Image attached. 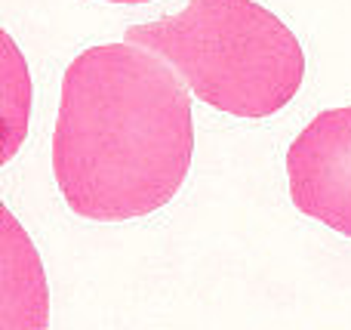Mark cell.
<instances>
[{
    "label": "cell",
    "instance_id": "1",
    "mask_svg": "<svg viewBox=\"0 0 351 330\" xmlns=\"http://www.w3.org/2000/svg\"><path fill=\"white\" fill-rule=\"evenodd\" d=\"M194 154L191 86L133 40L84 49L62 78L53 173L84 220L123 222L173 201Z\"/></svg>",
    "mask_w": 351,
    "mask_h": 330
},
{
    "label": "cell",
    "instance_id": "2",
    "mask_svg": "<svg viewBox=\"0 0 351 330\" xmlns=\"http://www.w3.org/2000/svg\"><path fill=\"white\" fill-rule=\"evenodd\" d=\"M123 37L164 56L200 102L234 117L278 115L305 78L296 34L256 0H188L179 16Z\"/></svg>",
    "mask_w": 351,
    "mask_h": 330
},
{
    "label": "cell",
    "instance_id": "3",
    "mask_svg": "<svg viewBox=\"0 0 351 330\" xmlns=\"http://www.w3.org/2000/svg\"><path fill=\"white\" fill-rule=\"evenodd\" d=\"M287 179L299 213L351 238V105L321 111L293 139Z\"/></svg>",
    "mask_w": 351,
    "mask_h": 330
},
{
    "label": "cell",
    "instance_id": "4",
    "mask_svg": "<svg viewBox=\"0 0 351 330\" xmlns=\"http://www.w3.org/2000/svg\"><path fill=\"white\" fill-rule=\"evenodd\" d=\"M3 47H6V84H3V130H6V145H3V164L12 158L16 145L22 142L25 130H28V102H31V84H28V68L19 62L16 47L12 40L3 34Z\"/></svg>",
    "mask_w": 351,
    "mask_h": 330
},
{
    "label": "cell",
    "instance_id": "5",
    "mask_svg": "<svg viewBox=\"0 0 351 330\" xmlns=\"http://www.w3.org/2000/svg\"><path fill=\"white\" fill-rule=\"evenodd\" d=\"M108 3H148V0H108Z\"/></svg>",
    "mask_w": 351,
    "mask_h": 330
}]
</instances>
